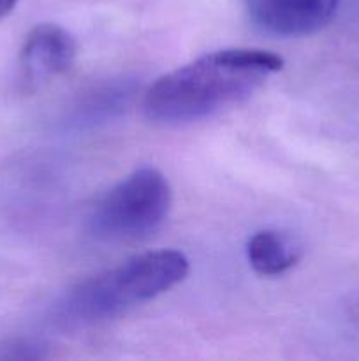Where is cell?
<instances>
[{
	"instance_id": "cell-4",
	"label": "cell",
	"mask_w": 359,
	"mask_h": 361,
	"mask_svg": "<svg viewBox=\"0 0 359 361\" xmlns=\"http://www.w3.org/2000/svg\"><path fill=\"white\" fill-rule=\"evenodd\" d=\"M77 55L76 39L55 23H41L30 30L20 53V76L27 90H35L62 76Z\"/></svg>"
},
{
	"instance_id": "cell-1",
	"label": "cell",
	"mask_w": 359,
	"mask_h": 361,
	"mask_svg": "<svg viewBox=\"0 0 359 361\" xmlns=\"http://www.w3.org/2000/svg\"><path fill=\"white\" fill-rule=\"evenodd\" d=\"M282 67V56L266 49L208 53L158 78L144 94L143 111L164 126L199 122L248 99Z\"/></svg>"
},
{
	"instance_id": "cell-2",
	"label": "cell",
	"mask_w": 359,
	"mask_h": 361,
	"mask_svg": "<svg viewBox=\"0 0 359 361\" xmlns=\"http://www.w3.org/2000/svg\"><path fill=\"white\" fill-rule=\"evenodd\" d=\"M189 259L180 250L137 254L70 289L56 307L55 321L73 330L111 321L168 293L189 275Z\"/></svg>"
},
{
	"instance_id": "cell-6",
	"label": "cell",
	"mask_w": 359,
	"mask_h": 361,
	"mask_svg": "<svg viewBox=\"0 0 359 361\" xmlns=\"http://www.w3.org/2000/svg\"><path fill=\"white\" fill-rule=\"evenodd\" d=\"M301 254V245L292 236L277 229L257 231L246 243V259L253 271L263 277L285 274L298 264Z\"/></svg>"
},
{
	"instance_id": "cell-7",
	"label": "cell",
	"mask_w": 359,
	"mask_h": 361,
	"mask_svg": "<svg viewBox=\"0 0 359 361\" xmlns=\"http://www.w3.org/2000/svg\"><path fill=\"white\" fill-rule=\"evenodd\" d=\"M16 4H18V0H0V20H2V18H6L7 14H9L11 11L16 7Z\"/></svg>"
},
{
	"instance_id": "cell-5",
	"label": "cell",
	"mask_w": 359,
	"mask_h": 361,
	"mask_svg": "<svg viewBox=\"0 0 359 361\" xmlns=\"http://www.w3.org/2000/svg\"><path fill=\"white\" fill-rule=\"evenodd\" d=\"M341 0H248L252 20L278 37H303L326 27Z\"/></svg>"
},
{
	"instance_id": "cell-3",
	"label": "cell",
	"mask_w": 359,
	"mask_h": 361,
	"mask_svg": "<svg viewBox=\"0 0 359 361\" xmlns=\"http://www.w3.org/2000/svg\"><path fill=\"white\" fill-rule=\"evenodd\" d=\"M171 203L172 190L164 173L143 166L99 201L90 217V229L102 242H143L162 228Z\"/></svg>"
}]
</instances>
